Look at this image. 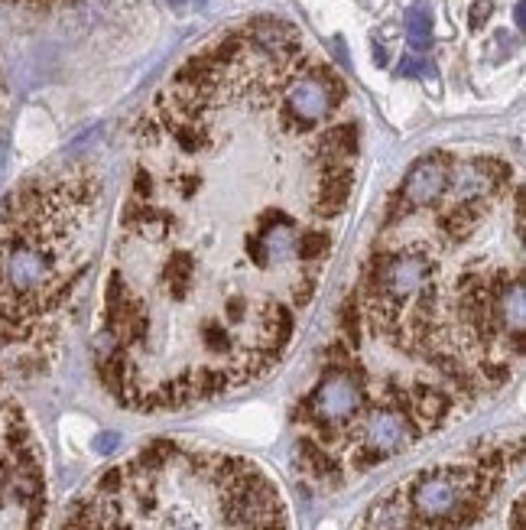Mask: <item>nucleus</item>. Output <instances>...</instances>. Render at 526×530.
Instances as JSON below:
<instances>
[{
	"label": "nucleus",
	"mask_w": 526,
	"mask_h": 530,
	"mask_svg": "<svg viewBox=\"0 0 526 530\" xmlns=\"http://www.w3.org/2000/svg\"><path fill=\"white\" fill-rule=\"evenodd\" d=\"M429 264L419 254H400L380 267V309L400 306L426 287Z\"/></svg>",
	"instance_id": "39448f33"
},
{
	"label": "nucleus",
	"mask_w": 526,
	"mask_h": 530,
	"mask_svg": "<svg viewBox=\"0 0 526 530\" xmlns=\"http://www.w3.org/2000/svg\"><path fill=\"white\" fill-rule=\"evenodd\" d=\"M52 280V257L30 241H10L0 248V287L13 296H33Z\"/></svg>",
	"instance_id": "f03ea898"
},
{
	"label": "nucleus",
	"mask_w": 526,
	"mask_h": 530,
	"mask_svg": "<svg viewBox=\"0 0 526 530\" xmlns=\"http://www.w3.org/2000/svg\"><path fill=\"white\" fill-rule=\"evenodd\" d=\"M400 75H419V79H436V66H432L429 59L406 56V59L400 62Z\"/></svg>",
	"instance_id": "1a4fd4ad"
},
{
	"label": "nucleus",
	"mask_w": 526,
	"mask_h": 530,
	"mask_svg": "<svg viewBox=\"0 0 526 530\" xmlns=\"http://www.w3.org/2000/svg\"><path fill=\"white\" fill-rule=\"evenodd\" d=\"M491 14V0H478L475 10H471V27H481L484 20H488Z\"/></svg>",
	"instance_id": "9b49d317"
},
{
	"label": "nucleus",
	"mask_w": 526,
	"mask_h": 530,
	"mask_svg": "<svg viewBox=\"0 0 526 530\" xmlns=\"http://www.w3.org/2000/svg\"><path fill=\"white\" fill-rule=\"evenodd\" d=\"M186 4H189V0H169V7H176V10H182Z\"/></svg>",
	"instance_id": "f8f14e48"
},
{
	"label": "nucleus",
	"mask_w": 526,
	"mask_h": 530,
	"mask_svg": "<svg viewBox=\"0 0 526 530\" xmlns=\"http://www.w3.org/2000/svg\"><path fill=\"white\" fill-rule=\"evenodd\" d=\"M361 384L351 378L348 371H332L319 381V387L309 397V413L322 426H335L351 420L361 410Z\"/></svg>",
	"instance_id": "20e7f679"
},
{
	"label": "nucleus",
	"mask_w": 526,
	"mask_h": 530,
	"mask_svg": "<svg viewBox=\"0 0 526 530\" xmlns=\"http://www.w3.org/2000/svg\"><path fill=\"white\" fill-rule=\"evenodd\" d=\"M406 43H410L416 53H426L432 46V17L423 7H413L406 14Z\"/></svg>",
	"instance_id": "6e6552de"
},
{
	"label": "nucleus",
	"mask_w": 526,
	"mask_h": 530,
	"mask_svg": "<svg viewBox=\"0 0 526 530\" xmlns=\"http://www.w3.org/2000/svg\"><path fill=\"white\" fill-rule=\"evenodd\" d=\"M117 446H121V436L117 433H98L95 436V452H101V456H108V452H114Z\"/></svg>",
	"instance_id": "9d476101"
},
{
	"label": "nucleus",
	"mask_w": 526,
	"mask_h": 530,
	"mask_svg": "<svg viewBox=\"0 0 526 530\" xmlns=\"http://www.w3.org/2000/svg\"><path fill=\"white\" fill-rule=\"evenodd\" d=\"M367 530H416V517L403 495H390L367 514Z\"/></svg>",
	"instance_id": "0eeeda50"
},
{
	"label": "nucleus",
	"mask_w": 526,
	"mask_h": 530,
	"mask_svg": "<svg viewBox=\"0 0 526 530\" xmlns=\"http://www.w3.org/2000/svg\"><path fill=\"white\" fill-rule=\"evenodd\" d=\"M413 420L406 413L393 410V407H380L371 410L361 423V459L371 465L384 456H393L413 443Z\"/></svg>",
	"instance_id": "7ed1b4c3"
},
{
	"label": "nucleus",
	"mask_w": 526,
	"mask_h": 530,
	"mask_svg": "<svg viewBox=\"0 0 526 530\" xmlns=\"http://www.w3.org/2000/svg\"><path fill=\"white\" fill-rule=\"evenodd\" d=\"M341 98H345V85L328 69H309L302 75H293L283 92V105H280V118L286 127H296V131H309L319 121H325L332 114Z\"/></svg>",
	"instance_id": "f257e3e1"
},
{
	"label": "nucleus",
	"mask_w": 526,
	"mask_h": 530,
	"mask_svg": "<svg viewBox=\"0 0 526 530\" xmlns=\"http://www.w3.org/2000/svg\"><path fill=\"white\" fill-rule=\"evenodd\" d=\"M445 189H449V170H445V163L439 157H429V160H419L410 170V176H406L403 199L413 209H419V205H432L436 199H442Z\"/></svg>",
	"instance_id": "423d86ee"
}]
</instances>
